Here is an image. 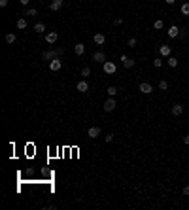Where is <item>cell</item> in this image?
<instances>
[{"label": "cell", "instance_id": "obj_1", "mask_svg": "<svg viewBox=\"0 0 189 210\" xmlns=\"http://www.w3.org/2000/svg\"><path fill=\"white\" fill-rule=\"evenodd\" d=\"M115 106H117V100H115V97H110L104 104H102V108H104V112H113L115 110Z\"/></svg>", "mask_w": 189, "mask_h": 210}, {"label": "cell", "instance_id": "obj_2", "mask_svg": "<svg viewBox=\"0 0 189 210\" xmlns=\"http://www.w3.org/2000/svg\"><path fill=\"white\" fill-rule=\"evenodd\" d=\"M102 70H104V72L106 74H115V70H117V66H115V63H112V61H106L104 64H102Z\"/></svg>", "mask_w": 189, "mask_h": 210}, {"label": "cell", "instance_id": "obj_3", "mask_svg": "<svg viewBox=\"0 0 189 210\" xmlns=\"http://www.w3.org/2000/svg\"><path fill=\"white\" fill-rule=\"evenodd\" d=\"M138 89H140V93H144V95H151V93H153V85L148 83V82H142L138 85Z\"/></svg>", "mask_w": 189, "mask_h": 210}, {"label": "cell", "instance_id": "obj_4", "mask_svg": "<svg viewBox=\"0 0 189 210\" xmlns=\"http://www.w3.org/2000/svg\"><path fill=\"white\" fill-rule=\"evenodd\" d=\"M159 55L161 57H170L172 55V48H170V45H167V44L159 45Z\"/></svg>", "mask_w": 189, "mask_h": 210}, {"label": "cell", "instance_id": "obj_5", "mask_svg": "<svg viewBox=\"0 0 189 210\" xmlns=\"http://www.w3.org/2000/svg\"><path fill=\"white\" fill-rule=\"evenodd\" d=\"M59 55H57V49H47V51H44L42 53V59L44 61H53V59H57Z\"/></svg>", "mask_w": 189, "mask_h": 210}, {"label": "cell", "instance_id": "obj_6", "mask_svg": "<svg viewBox=\"0 0 189 210\" xmlns=\"http://www.w3.org/2000/svg\"><path fill=\"white\" fill-rule=\"evenodd\" d=\"M62 68V61L57 57V59H53V61H49V70H53V72H59V70Z\"/></svg>", "mask_w": 189, "mask_h": 210}, {"label": "cell", "instance_id": "obj_7", "mask_svg": "<svg viewBox=\"0 0 189 210\" xmlns=\"http://www.w3.org/2000/svg\"><path fill=\"white\" fill-rule=\"evenodd\" d=\"M57 40H59V32H57V30L47 32V34H45V42H47V44H55Z\"/></svg>", "mask_w": 189, "mask_h": 210}, {"label": "cell", "instance_id": "obj_8", "mask_svg": "<svg viewBox=\"0 0 189 210\" xmlns=\"http://www.w3.org/2000/svg\"><path fill=\"white\" fill-rule=\"evenodd\" d=\"M93 61H94V63H102V64H104V63H106V55H104V51H94V53H93Z\"/></svg>", "mask_w": 189, "mask_h": 210}, {"label": "cell", "instance_id": "obj_9", "mask_svg": "<svg viewBox=\"0 0 189 210\" xmlns=\"http://www.w3.org/2000/svg\"><path fill=\"white\" fill-rule=\"evenodd\" d=\"M87 136H89V138H99V136H100V127H89Z\"/></svg>", "mask_w": 189, "mask_h": 210}, {"label": "cell", "instance_id": "obj_10", "mask_svg": "<svg viewBox=\"0 0 189 210\" xmlns=\"http://www.w3.org/2000/svg\"><path fill=\"white\" fill-rule=\"evenodd\" d=\"M119 61L123 63V66H125V68H132V66H134V61H132V59H129V57H127L125 53H123V55L119 57Z\"/></svg>", "mask_w": 189, "mask_h": 210}, {"label": "cell", "instance_id": "obj_11", "mask_svg": "<svg viewBox=\"0 0 189 210\" xmlns=\"http://www.w3.org/2000/svg\"><path fill=\"white\" fill-rule=\"evenodd\" d=\"M76 89H78L80 93H87V91H89V83H87V80H81V82H78Z\"/></svg>", "mask_w": 189, "mask_h": 210}, {"label": "cell", "instance_id": "obj_12", "mask_svg": "<svg viewBox=\"0 0 189 210\" xmlns=\"http://www.w3.org/2000/svg\"><path fill=\"white\" fill-rule=\"evenodd\" d=\"M62 4H64V0H53V2L49 4V10L51 12H59L62 8Z\"/></svg>", "mask_w": 189, "mask_h": 210}, {"label": "cell", "instance_id": "obj_13", "mask_svg": "<svg viewBox=\"0 0 189 210\" xmlns=\"http://www.w3.org/2000/svg\"><path fill=\"white\" fill-rule=\"evenodd\" d=\"M93 40H94V44H97V45H104L106 36H104L102 32H99V34H94V36H93Z\"/></svg>", "mask_w": 189, "mask_h": 210}, {"label": "cell", "instance_id": "obj_14", "mask_svg": "<svg viewBox=\"0 0 189 210\" xmlns=\"http://www.w3.org/2000/svg\"><path fill=\"white\" fill-rule=\"evenodd\" d=\"M167 34H168V38H178V34H180V29H178L176 25H172V27L167 30Z\"/></svg>", "mask_w": 189, "mask_h": 210}, {"label": "cell", "instance_id": "obj_15", "mask_svg": "<svg viewBox=\"0 0 189 210\" xmlns=\"http://www.w3.org/2000/svg\"><path fill=\"white\" fill-rule=\"evenodd\" d=\"M15 25H17V29H19V30H25V29H27V17H19Z\"/></svg>", "mask_w": 189, "mask_h": 210}, {"label": "cell", "instance_id": "obj_16", "mask_svg": "<svg viewBox=\"0 0 189 210\" xmlns=\"http://www.w3.org/2000/svg\"><path fill=\"white\" fill-rule=\"evenodd\" d=\"M74 53H76V55H83V53H85V44H81V42L76 44V45H74Z\"/></svg>", "mask_w": 189, "mask_h": 210}, {"label": "cell", "instance_id": "obj_17", "mask_svg": "<svg viewBox=\"0 0 189 210\" xmlns=\"http://www.w3.org/2000/svg\"><path fill=\"white\" fill-rule=\"evenodd\" d=\"M170 112H172V115H182V114H183V106H182V104H174V106L170 108Z\"/></svg>", "mask_w": 189, "mask_h": 210}, {"label": "cell", "instance_id": "obj_18", "mask_svg": "<svg viewBox=\"0 0 189 210\" xmlns=\"http://www.w3.org/2000/svg\"><path fill=\"white\" fill-rule=\"evenodd\" d=\"M34 32L44 34V32H45V25H44V23H36V25H34Z\"/></svg>", "mask_w": 189, "mask_h": 210}, {"label": "cell", "instance_id": "obj_19", "mask_svg": "<svg viewBox=\"0 0 189 210\" xmlns=\"http://www.w3.org/2000/svg\"><path fill=\"white\" fill-rule=\"evenodd\" d=\"M167 63H168V66H170V68H176V66H178V59H176V57H172V55H170V57H167Z\"/></svg>", "mask_w": 189, "mask_h": 210}, {"label": "cell", "instance_id": "obj_20", "mask_svg": "<svg viewBox=\"0 0 189 210\" xmlns=\"http://www.w3.org/2000/svg\"><path fill=\"white\" fill-rule=\"evenodd\" d=\"M23 15H27V17H34V15H38V10L36 8H29V10H25V13Z\"/></svg>", "mask_w": 189, "mask_h": 210}, {"label": "cell", "instance_id": "obj_21", "mask_svg": "<svg viewBox=\"0 0 189 210\" xmlns=\"http://www.w3.org/2000/svg\"><path fill=\"white\" fill-rule=\"evenodd\" d=\"M106 93H108L110 97H115V95H117V87H115V85H110V87L106 89Z\"/></svg>", "mask_w": 189, "mask_h": 210}, {"label": "cell", "instance_id": "obj_22", "mask_svg": "<svg viewBox=\"0 0 189 210\" xmlns=\"http://www.w3.org/2000/svg\"><path fill=\"white\" fill-rule=\"evenodd\" d=\"M163 27H164V23H163V19H157V21L153 23V29H155V30H161Z\"/></svg>", "mask_w": 189, "mask_h": 210}, {"label": "cell", "instance_id": "obj_23", "mask_svg": "<svg viewBox=\"0 0 189 210\" xmlns=\"http://www.w3.org/2000/svg\"><path fill=\"white\" fill-rule=\"evenodd\" d=\"M15 40H17V36H15L13 32H10V34H6V42H8V44H15Z\"/></svg>", "mask_w": 189, "mask_h": 210}, {"label": "cell", "instance_id": "obj_24", "mask_svg": "<svg viewBox=\"0 0 189 210\" xmlns=\"http://www.w3.org/2000/svg\"><path fill=\"white\" fill-rule=\"evenodd\" d=\"M180 12H182L183 15H189V2H183L182 8H180Z\"/></svg>", "mask_w": 189, "mask_h": 210}, {"label": "cell", "instance_id": "obj_25", "mask_svg": "<svg viewBox=\"0 0 189 210\" xmlns=\"http://www.w3.org/2000/svg\"><path fill=\"white\" fill-rule=\"evenodd\" d=\"M159 89H161V91H167V89H168V82H167V80H161V82H159Z\"/></svg>", "mask_w": 189, "mask_h": 210}, {"label": "cell", "instance_id": "obj_26", "mask_svg": "<svg viewBox=\"0 0 189 210\" xmlns=\"http://www.w3.org/2000/svg\"><path fill=\"white\" fill-rule=\"evenodd\" d=\"M136 44H138L136 38H129V40H127V45H129V48H136Z\"/></svg>", "mask_w": 189, "mask_h": 210}, {"label": "cell", "instance_id": "obj_27", "mask_svg": "<svg viewBox=\"0 0 189 210\" xmlns=\"http://www.w3.org/2000/svg\"><path fill=\"white\" fill-rule=\"evenodd\" d=\"M153 66H163V57H157V59H153Z\"/></svg>", "mask_w": 189, "mask_h": 210}, {"label": "cell", "instance_id": "obj_28", "mask_svg": "<svg viewBox=\"0 0 189 210\" xmlns=\"http://www.w3.org/2000/svg\"><path fill=\"white\" fill-rule=\"evenodd\" d=\"M81 76H83V78H89V76H91V68H87V66H85V68L81 70Z\"/></svg>", "mask_w": 189, "mask_h": 210}, {"label": "cell", "instance_id": "obj_29", "mask_svg": "<svg viewBox=\"0 0 189 210\" xmlns=\"http://www.w3.org/2000/svg\"><path fill=\"white\" fill-rule=\"evenodd\" d=\"M104 140H106V142H112V140H113V134H112V133H108V134L104 136Z\"/></svg>", "mask_w": 189, "mask_h": 210}, {"label": "cell", "instance_id": "obj_30", "mask_svg": "<svg viewBox=\"0 0 189 210\" xmlns=\"http://www.w3.org/2000/svg\"><path fill=\"white\" fill-rule=\"evenodd\" d=\"M182 193H183V195H185V197H189V185H185V188H183V189H182Z\"/></svg>", "mask_w": 189, "mask_h": 210}, {"label": "cell", "instance_id": "obj_31", "mask_svg": "<svg viewBox=\"0 0 189 210\" xmlns=\"http://www.w3.org/2000/svg\"><path fill=\"white\" fill-rule=\"evenodd\" d=\"M113 25H123V19H121V17H117V19L113 21Z\"/></svg>", "mask_w": 189, "mask_h": 210}, {"label": "cell", "instance_id": "obj_32", "mask_svg": "<svg viewBox=\"0 0 189 210\" xmlns=\"http://www.w3.org/2000/svg\"><path fill=\"white\" fill-rule=\"evenodd\" d=\"M10 4V0H0V6H2V8H6Z\"/></svg>", "mask_w": 189, "mask_h": 210}, {"label": "cell", "instance_id": "obj_33", "mask_svg": "<svg viewBox=\"0 0 189 210\" xmlns=\"http://www.w3.org/2000/svg\"><path fill=\"white\" fill-rule=\"evenodd\" d=\"M62 53H64V49H62V48H57V55H59V57H61V55H62Z\"/></svg>", "mask_w": 189, "mask_h": 210}, {"label": "cell", "instance_id": "obj_34", "mask_svg": "<svg viewBox=\"0 0 189 210\" xmlns=\"http://www.w3.org/2000/svg\"><path fill=\"white\" fill-rule=\"evenodd\" d=\"M183 144H187V146H189V134H187V136H183Z\"/></svg>", "mask_w": 189, "mask_h": 210}, {"label": "cell", "instance_id": "obj_35", "mask_svg": "<svg viewBox=\"0 0 189 210\" xmlns=\"http://www.w3.org/2000/svg\"><path fill=\"white\" fill-rule=\"evenodd\" d=\"M19 2H21V4H23V6H27V4H29V2H30V0H19Z\"/></svg>", "mask_w": 189, "mask_h": 210}, {"label": "cell", "instance_id": "obj_36", "mask_svg": "<svg viewBox=\"0 0 189 210\" xmlns=\"http://www.w3.org/2000/svg\"><path fill=\"white\" fill-rule=\"evenodd\" d=\"M164 2H167V4H168V6H172V4H174V2H176V0H164Z\"/></svg>", "mask_w": 189, "mask_h": 210}]
</instances>
